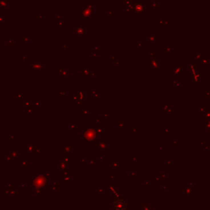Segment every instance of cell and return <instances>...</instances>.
I'll return each mask as SVG.
<instances>
[{"instance_id": "obj_1", "label": "cell", "mask_w": 210, "mask_h": 210, "mask_svg": "<svg viewBox=\"0 0 210 210\" xmlns=\"http://www.w3.org/2000/svg\"><path fill=\"white\" fill-rule=\"evenodd\" d=\"M114 208L118 209H126V203L122 199H118L114 203Z\"/></svg>"}]
</instances>
